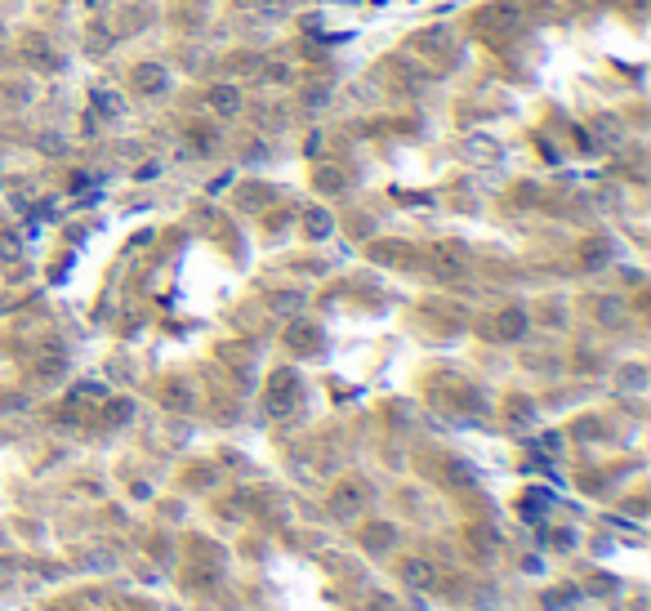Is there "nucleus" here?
<instances>
[{
    "label": "nucleus",
    "mask_w": 651,
    "mask_h": 611,
    "mask_svg": "<svg viewBox=\"0 0 651 611\" xmlns=\"http://www.w3.org/2000/svg\"><path fill=\"white\" fill-rule=\"evenodd\" d=\"M206 103H210V112H219V116H237L241 112V94L232 90V85H214V90L206 94Z\"/></svg>",
    "instance_id": "nucleus-1"
},
{
    "label": "nucleus",
    "mask_w": 651,
    "mask_h": 611,
    "mask_svg": "<svg viewBox=\"0 0 651 611\" xmlns=\"http://www.w3.org/2000/svg\"><path fill=\"white\" fill-rule=\"evenodd\" d=\"M134 81H139V90H148V94H161L165 85H170V76H165L161 63H143V67L134 71Z\"/></svg>",
    "instance_id": "nucleus-2"
},
{
    "label": "nucleus",
    "mask_w": 651,
    "mask_h": 611,
    "mask_svg": "<svg viewBox=\"0 0 651 611\" xmlns=\"http://www.w3.org/2000/svg\"><path fill=\"white\" fill-rule=\"evenodd\" d=\"M500 331L504 335H517V331H522V313H504L500 317Z\"/></svg>",
    "instance_id": "nucleus-3"
},
{
    "label": "nucleus",
    "mask_w": 651,
    "mask_h": 611,
    "mask_svg": "<svg viewBox=\"0 0 651 611\" xmlns=\"http://www.w3.org/2000/svg\"><path fill=\"white\" fill-rule=\"evenodd\" d=\"M357 500H361V495L353 491V486H348V491H344L340 500H335V509H340V513H353V509H357Z\"/></svg>",
    "instance_id": "nucleus-4"
}]
</instances>
